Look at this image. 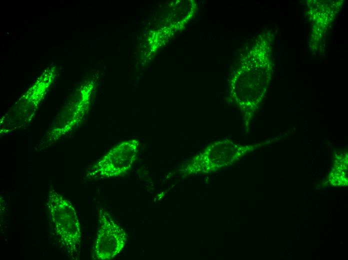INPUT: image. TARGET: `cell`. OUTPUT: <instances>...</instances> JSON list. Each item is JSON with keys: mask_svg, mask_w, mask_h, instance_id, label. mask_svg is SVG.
<instances>
[{"mask_svg": "<svg viewBox=\"0 0 348 260\" xmlns=\"http://www.w3.org/2000/svg\"><path fill=\"white\" fill-rule=\"evenodd\" d=\"M268 41L260 36L242 59L229 80V96L242 116L246 132L264 98L271 78L268 58Z\"/></svg>", "mask_w": 348, "mask_h": 260, "instance_id": "1", "label": "cell"}, {"mask_svg": "<svg viewBox=\"0 0 348 260\" xmlns=\"http://www.w3.org/2000/svg\"><path fill=\"white\" fill-rule=\"evenodd\" d=\"M139 145V141L136 138L116 144L88 170L86 178L102 179L126 174L136 160Z\"/></svg>", "mask_w": 348, "mask_h": 260, "instance_id": "4", "label": "cell"}, {"mask_svg": "<svg viewBox=\"0 0 348 260\" xmlns=\"http://www.w3.org/2000/svg\"><path fill=\"white\" fill-rule=\"evenodd\" d=\"M285 136L251 144H238L228 138L220 140L210 144L184 162L178 171L182 176L210 174L230 166L246 154Z\"/></svg>", "mask_w": 348, "mask_h": 260, "instance_id": "2", "label": "cell"}, {"mask_svg": "<svg viewBox=\"0 0 348 260\" xmlns=\"http://www.w3.org/2000/svg\"><path fill=\"white\" fill-rule=\"evenodd\" d=\"M50 220L58 243L66 256H80L82 233L80 224L72 202L54 188L50 189L46 202Z\"/></svg>", "mask_w": 348, "mask_h": 260, "instance_id": "3", "label": "cell"}, {"mask_svg": "<svg viewBox=\"0 0 348 260\" xmlns=\"http://www.w3.org/2000/svg\"><path fill=\"white\" fill-rule=\"evenodd\" d=\"M347 154L338 156L336 162V167L331 172L330 179L334 182H347Z\"/></svg>", "mask_w": 348, "mask_h": 260, "instance_id": "7", "label": "cell"}, {"mask_svg": "<svg viewBox=\"0 0 348 260\" xmlns=\"http://www.w3.org/2000/svg\"><path fill=\"white\" fill-rule=\"evenodd\" d=\"M98 228L93 248L92 258L111 260L122 251L128 236L104 207L98 208Z\"/></svg>", "mask_w": 348, "mask_h": 260, "instance_id": "5", "label": "cell"}, {"mask_svg": "<svg viewBox=\"0 0 348 260\" xmlns=\"http://www.w3.org/2000/svg\"><path fill=\"white\" fill-rule=\"evenodd\" d=\"M50 82L49 79L39 82L18 105L1 118L0 136L12 134L24 128L31 122L36 106L50 84Z\"/></svg>", "mask_w": 348, "mask_h": 260, "instance_id": "6", "label": "cell"}]
</instances>
